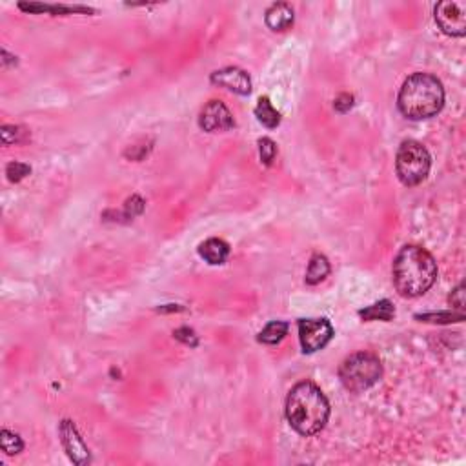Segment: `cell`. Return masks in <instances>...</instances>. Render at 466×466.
Returning a JSON list of instances; mask_svg holds the SVG:
<instances>
[{
	"instance_id": "cell-13",
	"label": "cell",
	"mask_w": 466,
	"mask_h": 466,
	"mask_svg": "<svg viewBox=\"0 0 466 466\" xmlns=\"http://www.w3.org/2000/svg\"><path fill=\"white\" fill-rule=\"evenodd\" d=\"M330 274V263L324 255L315 254L310 259V265L306 269V285H319L321 280H324Z\"/></svg>"
},
{
	"instance_id": "cell-1",
	"label": "cell",
	"mask_w": 466,
	"mask_h": 466,
	"mask_svg": "<svg viewBox=\"0 0 466 466\" xmlns=\"http://www.w3.org/2000/svg\"><path fill=\"white\" fill-rule=\"evenodd\" d=\"M286 417L297 434L315 435L326 426L330 403L321 388L310 381L296 384L286 399Z\"/></svg>"
},
{
	"instance_id": "cell-17",
	"label": "cell",
	"mask_w": 466,
	"mask_h": 466,
	"mask_svg": "<svg viewBox=\"0 0 466 466\" xmlns=\"http://www.w3.org/2000/svg\"><path fill=\"white\" fill-rule=\"evenodd\" d=\"M0 445H2V450L8 456H15V454L22 452V448H24V443H22L21 437L10 430H2V434H0Z\"/></svg>"
},
{
	"instance_id": "cell-22",
	"label": "cell",
	"mask_w": 466,
	"mask_h": 466,
	"mask_svg": "<svg viewBox=\"0 0 466 466\" xmlns=\"http://www.w3.org/2000/svg\"><path fill=\"white\" fill-rule=\"evenodd\" d=\"M450 302L452 306H456L457 310L463 311V308H465V285H459L456 290L452 291Z\"/></svg>"
},
{
	"instance_id": "cell-12",
	"label": "cell",
	"mask_w": 466,
	"mask_h": 466,
	"mask_svg": "<svg viewBox=\"0 0 466 466\" xmlns=\"http://www.w3.org/2000/svg\"><path fill=\"white\" fill-rule=\"evenodd\" d=\"M199 255L210 265H223L228 259L230 246L221 238H208L199 246Z\"/></svg>"
},
{
	"instance_id": "cell-18",
	"label": "cell",
	"mask_w": 466,
	"mask_h": 466,
	"mask_svg": "<svg viewBox=\"0 0 466 466\" xmlns=\"http://www.w3.org/2000/svg\"><path fill=\"white\" fill-rule=\"evenodd\" d=\"M259 155H260L263 164H266V166H269V164L275 161V155H277V146H275L274 140L268 139V137L259 140Z\"/></svg>"
},
{
	"instance_id": "cell-2",
	"label": "cell",
	"mask_w": 466,
	"mask_h": 466,
	"mask_svg": "<svg viewBox=\"0 0 466 466\" xmlns=\"http://www.w3.org/2000/svg\"><path fill=\"white\" fill-rule=\"evenodd\" d=\"M395 290L403 297H419L430 290L437 279V263L421 246H404L392 266Z\"/></svg>"
},
{
	"instance_id": "cell-6",
	"label": "cell",
	"mask_w": 466,
	"mask_h": 466,
	"mask_svg": "<svg viewBox=\"0 0 466 466\" xmlns=\"http://www.w3.org/2000/svg\"><path fill=\"white\" fill-rule=\"evenodd\" d=\"M435 22L441 32L450 36L466 33V4L457 0H443L435 5Z\"/></svg>"
},
{
	"instance_id": "cell-24",
	"label": "cell",
	"mask_w": 466,
	"mask_h": 466,
	"mask_svg": "<svg viewBox=\"0 0 466 466\" xmlns=\"http://www.w3.org/2000/svg\"><path fill=\"white\" fill-rule=\"evenodd\" d=\"M352 100L353 97L352 95H341L339 99L335 100V109L337 111H341V113H344V111H348V109L352 108Z\"/></svg>"
},
{
	"instance_id": "cell-14",
	"label": "cell",
	"mask_w": 466,
	"mask_h": 466,
	"mask_svg": "<svg viewBox=\"0 0 466 466\" xmlns=\"http://www.w3.org/2000/svg\"><path fill=\"white\" fill-rule=\"evenodd\" d=\"M359 315L363 317L364 321H390L395 315L394 306L390 300H379L375 304L368 306L364 310L359 311Z\"/></svg>"
},
{
	"instance_id": "cell-11",
	"label": "cell",
	"mask_w": 466,
	"mask_h": 466,
	"mask_svg": "<svg viewBox=\"0 0 466 466\" xmlns=\"http://www.w3.org/2000/svg\"><path fill=\"white\" fill-rule=\"evenodd\" d=\"M266 26L274 32H285L293 24V10L286 2H277L266 11Z\"/></svg>"
},
{
	"instance_id": "cell-15",
	"label": "cell",
	"mask_w": 466,
	"mask_h": 466,
	"mask_svg": "<svg viewBox=\"0 0 466 466\" xmlns=\"http://www.w3.org/2000/svg\"><path fill=\"white\" fill-rule=\"evenodd\" d=\"M255 117H257V120H259L260 124L269 128V130H274V128H277V126L280 124L279 111L271 106L268 97L259 99V104H257V108H255Z\"/></svg>"
},
{
	"instance_id": "cell-20",
	"label": "cell",
	"mask_w": 466,
	"mask_h": 466,
	"mask_svg": "<svg viewBox=\"0 0 466 466\" xmlns=\"http://www.w3.org/2000/svg\"><path fill=\"white\" fill-rule=\"evenodd\" d=\"M2 140H4V144H13V142H22V140L26 139L27 133L19 126H4L2 128Z\"/></svg>"
},
{
	"instance_id": "cell-21",
	"label": "cell",
	"mask_w": 466,
	"mask_h": 466,
	"mask_svg": "<svg viewBox=\"0 0 466 466\" xmlns=\"http://www.w3.org/2000/svg\"><path fill=\"white\" fill-rule=\"evenodd\" d=\"M417 319H423V321H432L435 322L437 319H445V322H459L465 319V313L459 311V313H430V315H417Z\"/></svg>"
},
{
	"instance_id": "cell-5",
	"label": "cell",
	"mask_w": 466,
	"mask_h": 466,
	"mask_svg": "<svg viewBox=\"0 0 466 466\" xmlns=\"http://www.w3.org/2000/svg\"><path fill=\"white\" fill-rule=\"evenodd\" d=\"M432 166L430 153L417 140H404L397 151L395 170L404 186H417L428 177Z\"/></svg>"
},
{
	"instance_id": "cell-3",
	"label": "cell",
	"mask_w": 466,
	"mask_h": 466,
	"mask_svg": "<svg viewBox=\"0 0 466 466\" xmlns=\"http://www.w3.org/2000/svg\"><path fill=\"white\" fill-rule=\"evenodd\" d=\"M401 113L412 120L430 119L443 109L445 88L437 77L428 73H414L404 80L399 91Z\"/></svg>"
},
{
	"instance_id": "cell-4",
	"label": "cell",
	"mask_w": 466,
	"mask_h": 466,
	"mask_svg": "<svg viewBox=\"0 0 466 466\" xmlns=\"http://www.w3.org/2000/svg\"><path fill=\"white\" fill-rule=\"evenodd\" d=\"M383 375V366L377 355L370 352L353 353L339 368L342 386L350 392H364L377 383Z\"/></svg>"
},
{
	"instance_id": "cell-19",
	"label": "cell",
	"mask_w": 466,
	"mask_h": 466,
	"mask_svg": "<svg viewBox=\"0 0 466 466\" xmlns=\"http://www.w3.org/2000/svg\"><path fill=\"white\" fill-rule=\"evenodd\" d=\"M30 171H32V168L27 166V164L11 162V164H8V168H5V175H8V179H10L11 182H21L24 177L30 175Z\"/></svg>"
},
{
	"instance_id": "cell-7",
	"label": "cell",
	"mask_w": 466,
	"mask_h": 466,
	"mask_svg": "<svg viewBox=\"0 0 466 466\" xmlns=\"http://www.w3.org/2000/svg\"><path fill=\"white\" fill-rule=\"evenodd\" d=\"M333 328L326 319H300L299 339L300 346L306 353H313L322 350L332 341Z\"/></svg>"
},
{
	"instance_id": "cell-8",
	"label": "cell",
	"mask_w": 466,
	"mask_h": 466,
	"mask_svg": "<svg viewBox=\"0 0 466 466\" xmlns=\"http://www.w3.org/2000/svg\"><path fill=\"white\" fill-rule=\"evenodd\" d=\"M199 126L204 131L215 133V131L232 130L235 126V120H233L230 109L221 100H210L202 108L201 117H199Z\"/></svg>"
},
{
	"instance_id": "cell-23",
	"label": "cell",
	"mask_w": 466,
	"mask_h": 466,
	"mask_svg": "<svg viewBox=\"0 0 466 466\" xmlns=\"http://www.w3.org/2000/svg\"><path fill=\"white\" fill-rule=\"evenodd\" d=\"M175 337L179 339V341L184 342V344L197 346V337H195V333H193L190 328H181V330H177Z\"/></svg>"
},
{
	"instance_id": "cell-9",
	"label": "cell",
	"mask_w": 466,
	"mask_h": 466,
	"mask_svg": "<svg viewBox=\"0 0 466 466\" xmlns=\"http://www.w3.org/2000/svg\"><path fill=\"white\" fill-rule=\"evenodd\" d=\"M212 82L237 95H249L252 91V80H249L248 73L241 67H224V69L212 73Z\"/></svg>"
},
{
	"instance_id": "cell-16",
	"label": "cell",
	"mask_w": 466,
	"mask_h": 466,
	"mask_svg": "<svg viewBox=\"0 0 466 466\" xmlns=\"http://www.w3.org/2000/svg\"><path fill=\"white\" fill-rule=\"evenodd\" d=\"M286 333H288V322L274 321L266 324L265 330L259 333V341L265 344H277L285 339Z\"/></svg>"
},
{
	"instance_id": "cell-10",
	"label": "cell",
	"mask_w": 466,
	"mask_h": 466,
	"mask_svg": "<svg viewBox=\"0 0 466 466\" xmlns=\"http://www.w3.org/2000/svg\"><path fill=\"white\" fill-rule=\"evenodd\" d=\"M60 439H63L64 448H66L67 456L71 457L73 463H77V465L89 463L88 446L84 445L82 437L78 435L77 428H75L71 421H63V425H60Z\"/></svg>"
}]
</instances>
